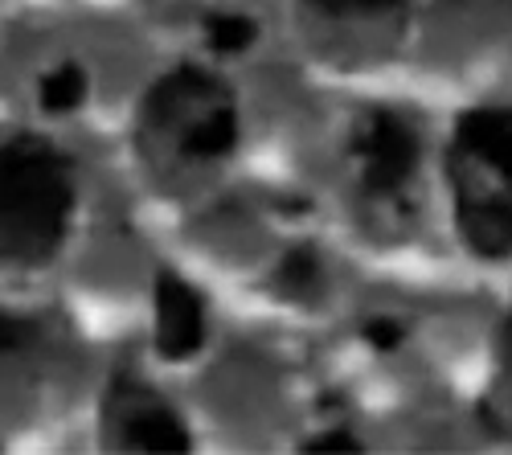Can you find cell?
<instances>
[{"mask_svg":"<svg viewBox=\"0 0 512 455\" xmlns=\"http://www.w3.org/2000/svg\"><path fill=\"white\" fill-rule=\"evenodd\" d=\"M316 279H320V267H316V259L308 251H295L291 259H283V267L275 275V283L283 287L291 300H304L312 287H316Z\"/></svg>","mask_w":512,"mask_h":455,"instance_id":"obj_8","label":"cell"},{"mask_svg":"<svg viewBox=\"0 0 512 455\" xmlns=\"http://www.w3.org/2000/svg\"><path fill=\"white\" fill-rule=\"evenodd\" d=\"M422 140L418 128L390 107L365 111L353 136V164H357V193L373 210L377 222H406L414 210V177H418Z\"/></svg>","mask_w":512,"mask_h":455,"instance_id":"obj_4","label":"cell"},{"mask_svg":"<svg viewBox=\"0 0 512 455\" xmlns=\"http://www.w3.org/2000/svg\"><path fill=\"white\" fill-rule=\"evenodd\" d=\"M369 341H377V345H394V341H398V333H394L390 324H377V333L369 328Z\"/></svg>","mask_w":512,"mask_h":455,"instance_id":"obj_13","label":"cell"},{"mask_svg":"<svg viewBox=\"0 0 512 455\" xmlns=\"http://www.w3.org/2000/svg\"><path fill=\"white\" fill-rule=\"evenodd\" d=\"M74 210V169L46 140L0 144V263L37 267L66 234Z\"/></svg>","mask_w":512,"mask_h":455,"instance_id":"obj_1","label":"cell"},{"mask_svg":"<svg viewBox=\"0 0 512 455\" xmlns=\"http://www.w3.org/2000/svg\"><path fill=\"white\" fill-rule=\"evenodd\" d=\"M451 185L463 242L480 259L512 255V107H480L459 119Z\"/></svg>","mask_w":512,"mask_h":455,"instance_id":"obj_2","label":"cell"},{"mask_svg":"<svg viewBox=\"0 0 512 455\" xmlns=\"http://www.w3.org/2000/svg\"><path fill=\"white\" fill-rule=\"evenodd\" d=\"M140 140L168 164H213L238 140V119L222 82L181 66L156 82L140 115Z\"/></svg>","mask_w":512,"mask_h":455,"instance_id":"obj_3","label":"cell"},{"mask_svg":"<svg viewBox=\"0 0 512 455\" xmlns=\"http://www.w3.org/2000/svg\"><path fill=\"white\" fill-rule=\"evenodd\" d=\"M308 447H312V451H324V447H345V451H357V443H353V439H345V435H332V439H312Z\"/></svg>","mask_w":512,"mask_h":455,"instance_id":"obj_12","label":"cell"},{"mask_svg":"<svg viewBox=\"0 0 512 455\" xmlns=\"http://www.w3.org/2000/svg\"><path fill=\"white\" fill-rule=\"evenodd\" d=\"M250 37H254V25L246 17H213L209 21V46L213 50H242L250 46Z\"/></svg>","mask_w":512,"mask_h":455,"instance_id":"obj_10","label":"cell"},{"mask_svg":"<svg viewBox=\"0 0 512 455\" xmlns=\"http://www.w3.org/2000/svg\"><path fill=\"white\" fill-rule=\"evenodd\" d=\"M82 99V70L78 66H62L41 82V103L50 111H70Z\"/></svg>","mask_w":512,"mask_h":455,"instance_id":"obj_9","label":"cell"},{"mask_svg":"<svg viewBox=\"0 0 512 455\" xmlns=\"http://www.w3.org/2000/svg\"><path fill=\"white\" fill-rule=\"evenodd\" d=\"M107 435L132 451H185V427L148 386L119 378L107 390Z\"/></svg>","mask_w":512,"mask_h":455,"instance_id":"obj_5","label":"cell"},{"mask_svg":"<svg viewBox=\"0 0 512 455\" xmlns=\"http://www.w3.org/2000/svg\"><path fill=\"white\" fill-rule=\"evenodd\" d=\"M156 341L164 357H193L205 341V308L197 292L177 279V275H160L156 283Z\"/></svg>","mask_w":512,"mask_h":455,"instance_id":"obj_7","label":"cell"},{"mask_svg":"<svg viewBox=\"0 0 512 455\" xmlns=\"http://www.w3.org/2000/svg\"><path fill=\"white\" fill-rule=\"evenodd\" d=\"M500 382L512 390V316L504 320V333H500Z\"/></svg>","mask_w":512,"mask_h":455,"instance_id":"obj_11","label":"cell"},{"mask_svg":"<svg viewBox=\"0 0 512 455\" xmlns=\"http://www.w3.org/2000/svg\"><path fill=\"white\" fill-rule=\"evenodd\" d=\"M304 13L349 50H377L406 21L410 0H300Z\"/></svg>","mask_w":512,"mask_h":455,"instance_id":"obj_6","label":"cell"}]
</instances>
